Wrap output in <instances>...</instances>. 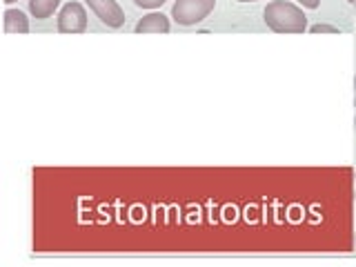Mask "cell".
<instances>
[{"label": "cell", "mask_w": 356, "mask_h": 267, "mask_svg": "<svg viewBox=\"0 0 356 267\" xmlns=\"http://www.w3.org/2000/svg\"><path fill=\"white\" fill-rule=\"evenodd\" d=\"M265 25L276 33H303L307 31V16L303 7L289 0H272L263 9Z\"/></svg>", "instance_id": "6da1fadb"}, {"label": "cell", "mask_w": 356, "mask_h": 267, "mask_svg": "<svg viewBox=\"0 0 356 267\" xmlns=\"http://www.w3.org/2000/svg\"><path fill=\"white\" fill-rule=\"evenodd\" d=\"M216 9V0H176L172 7V18L183 27L203 22Z\"/></svg>", "instance_id": "7a4b0ae2"}, {"label": "cell", "mask_w": 356, "mask_h": 267, "mask_svg": "<svg viewBox=\"0 0 356 267\" xmlns=\"http://www.w3.org/2000/svg\"><path fill=\"white\" fill-rule=\"evenodd\" d=\"M87 29V9L83 3H72L63 5L58 11V31L60 33H83Z\"/></svg>", "instance_id": "3957f363"}, {"label": "cell", "mask_w": 356, "mask_h": 267, "mask_svg": "<svg viewBox=\"0 0 356 267\" xmlns=\"http://www.w3.org/2000/svg\"><path fill=\"white\" fill-rule=\"evenodd\" d=\"M85 5L100 18V22L111 29L125 25V11L116 0H85Z\"/></svg>", "instance_id": "277c9868"}, {"label": "cell", "mask_w": 356, "mask_h": 267, "mask_svg": "<svg viewBox=\"0 0 356 267\" xmlns=\"http://www.w3.org/2000/svg\"><path fill=\"white\" fill-rule=\"evenodd\" d=\"M136 33H167L170 31V18H167L163 11H152V14L143 16L136 27H134Z\"/></svg>", "instance_id": "5b68a950"}, {"label": "cell", "mask_w": 356, "mask_h": 267, "mask_svg": "<svg viewBox=\"0 0 356 267\" xmlns=\"http://www.w3.org/2000/svg\"><path fill=\"white\" fill-rule=\"evenodd\" d=\"M3 29L5 33H27L29 31V18L20 9H7L3 16Z\"/></svg>", "instance_id": "8992f818"}, {"label": "cell", "mask_w": 356, "mask_h": 267, "mask_svg": "<svg viewBox=\"0 0 356 267\" xmlns=\"http://www.w3.org/2000/svg\"><path fill=\"white\" fill-rule=\"evenodd\" d=\"M60 7V0H29V11L36 20H47Z\"/></svg>", "instance_id": "52a82bcc"}, {"label": "cell", "mask_w": 356, "mask_h": 267, "mask_svg": "<svg viewBox=\"0 0 356 267\" xmlns=\"http://www.w3.org/2000/svg\"><path fill=\"white\" fill-rule=\"evenodd\" d=\"M312 33H341V27L330 25V22H316V25L307 27Z\"/></svg>", "instance_id": "ba28073f"}, {"label": "cell", "mask_w": 356, "mask_h": 267, "mask_svg": "<svg viewBox=\"0 0 356 267\" xmlns=\"http://www.w3.org/2000/svg\"><path fill=\"white\" fill-rule=\"evenodd\" d=\"M134 3H136V7H140V9H159L167 3V0H134Z\"/></svg>", "instance_id": "9c48e42d"}, {"label": "cell", "mask_w": 356, "mask_h": 267, "mask_svg": "<svg viewBox=\"0 0 356 267\" xmlns=\"http://www.w3.org/2000/svg\"><path fill=\"white\" fill-rule=\"evenodd\" d=\"M296 3L303 9H318L321 7V0H296Z\"/></svg>", "instance_id": "30bf717a"}, {"label": "cell", "mask_w": 356, "mask_h": 267, "mask_svg": "<svg viewBox=\"0 0 356 267\" xmlns=\"http://www.w3.org/2000/svg\"><path fill=\"white\" fill-rule=\"evenodd\" d=\"M354 107H356V76H354Z\"/></svg>", "instance_id": "8fae6325"}, {"label": "cell", "mask_w": 356, "mask_h": 267, "mask_svg": "<svg viewBox=\"0 0 356 267\" xmlns=\"http://www.w3.org/2000/svg\"><path fill=\"white\" fill-rule=\"evenodd\" d=\"M5 5H14V3H18V0H3Z\"/></svg>", "instance_id": "7c38bea8"}, {"label": "cell", "mask_w": 356, "mask_h": 267, "mask_svg": "<svg viewBox=\"0 0 356 267\" xmlns=\"http://www.w3.org/2000/svg\"><path fill=\"white\" fill-rule=\"evenodd\" d=\"M236 3H256V0H236Z\"/></svg>", "instance_id": "4fadbf2b"}, {"label": "cell", "mask_w": 356, "mask_h": 267, "mask_svg": "<svg viewBox=\"0 0 356 267\" xmlns=\"http://www.w3.org/2000/svg\"><path fill=\"white\" fill-rule=\"evenodd\" d=\"M354 198H356V174H354Z\"/></svg>", "instance_id": "5bb4252c"}, {"label": "cell", "mask_w": 356, "mask_h": 267, "mask_svg": "<svg viewBox=\"0 0 356 267\" xmlns=\"http://www.w3.org/2000/svg\"><path fill=\"white\" fill-rule=\"evenodd\" d=\"M354 129H356V116H354Z\"/></svg>", "instance_id": "9a60e30c"}, {"label": "cell", "mask_w": 356, "mask_h": 267, "mask_svg": "<svg viewBox=\"0 0 356 267\" xmlns=\"http://www.w3.org/2000/svg\"><path fill=\"white\" fill-rule=\"evenodd\" d=\"M350 3H352V5H356V0H350Z\"/></svg>", "instance_id": "2e32d148"}, {"label": "cell", "mask_w": 356, "mask_h": 267, "mask_svg": "<svg viewBox=\"0 0 356 267\" xmlns=\"http://www.w3.org/2000/svg\"><path fill=\"white\" fill-rule=\"evenodd\" d=\"M354 245H356V238H354Z\"/></svg>", "instance_id": "e0dca14e"}]
</instances>
